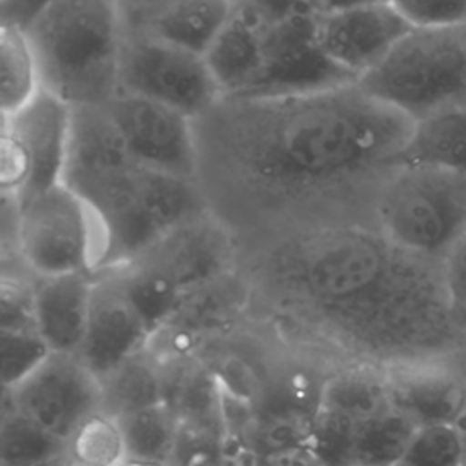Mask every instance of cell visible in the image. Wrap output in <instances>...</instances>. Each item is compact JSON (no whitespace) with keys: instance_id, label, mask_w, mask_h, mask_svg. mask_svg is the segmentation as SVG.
Masks as SVG:
<instances>
[{"instance_id":"1","label":"cell","mask_w":466,"mask_h":466,"mask_svg":"<svg viewBox=\"0 0 466 466\" xmlns=\"http://www.w3.org/2000/svg\"><path fill=\"white\" fill-rule=\"evenodd\" d=\"M415 120L344 82L222 95L193 118L197 186L238 251L284 237L375 226L380 186Z\"/></svg>"},{"instance_id":"2","label":"cell","mask_w":466,"mask_h":466,"mask_svg":"<svg viewBox=\"0 0 466 466\" xmlns=\"http://www.w3.org/2000/svg\"><path fill=\"white\" fill-rule=\"evenodd\" d=\"M253 309L313 331L350 360L382 368L466 351L444 260L375 226L306 231L238 251Z\"/></svg>"},{"instance_id":"3","label":"cell","mask_w":466,"mask_h":466,"mask_svg":"<svg viewBox=\"0 0 466 466\" xmlns=\"http://www.w3.org/2000/svg\"><path fill=\"white\" fill-rule=\"evenodd\" d=\"M62 182L89 204L102 226L98 271L129 264L166 231L206 209L195 180L131 157L106 106L73 107Z\"/></svg>"},{"instance_id":"4","label":"cell","mask_w":466,"mask_h":466,"mask_svg":"<svg viewBox=\"0 0 466 466\" xmlns=\"http://www.w3.org/2000/svg\"><path fill=\"white\" fill-rule=\"evenodd\" d=\"M42 89L71 107L118 93L124 22L116 0H56L27 29Z\"/></svg>"},{"instance_id":"5","label":"cell","mask_w":466,"mask_h":466,"mask_svg":"<svg viewBox=\"0 0 466 466\" xmlns=\"http://www.w3.org/2000/svg\"><path fill=\"white\" fill-rule=\"evenodd\" d=\"M357 86L415 122L466 109V24L413 25Z\"/></svg>"},{"instance_id":"6","label":"cell","mask_w":466,"mask_h":466,"mask_svg":"<svg viewBox=\"0 0 466 466\" xmlns=\"http://www.w3.org/2000/svg\"><path fill=\"white\" fill-rule=\"evenodd\" d=\"M373 224L395 244L444 260L466 231V173L399 164L379 189Z\"/></svg>"},{"instance_id":"7","label":"cell","mask_w":466,"mask_h":466,"mask_svg":"<svg viewBox=\"0 0 466 466\" xmlns=\"http://www.w3.org/2000/svg\"><path fill=\"white\" fill-rule=\"evenodd\" d=\"M18 206V251L35 279L95 275L100 269L102 226L89 204L66 182Z\"/></svg>"},{"instance_id":"8","label":"cell","mask_w":466,"mask_h":466,"mask_svg":"<svg viewBox=\"0 0 466 466\" xmlns=\"http://www.w3.org/2000/svg\"><path fill=\"white\" fill-rule=\"evenodd\" d=\"M71 120L73 107L46 89L2 115V193L22 204L62 182Z\"/></svg>"},{"instance_id":"9","label":"cell","mask_w":466,"mask_h":466,"mask_svg":"<svg viewBox=\"0 0 466 466\" xmlns=\"http://www.w3.org/2000/svg\"><path fill=\"white\" fill-rule=\"evenodd\" d=\"M118 91L157 100L191 120L222 96L206 56L133 31H124Z\"/></svg>"},{"instance_id":"10","label":"cell","mask_w":466,"mask_h":466,"mask_svg":"<svg viewBox=\"0 0 466 466\" xmlns=\"http://www.w3.org/2000/svg\"><path fill=\"white\" fill-rule=\"evenodd\" d=\"M4 399L33 422L67 442L78 428L102 411V390L78 355L51 353Z\"/></svg>"},{"instance_id":"11","label":"cell","mask_w":466,"mask_h":466,"mask_svg":"<svg viewBox=\"0 0 466 466\" xmlns=\"http://www.w3.org/2000/svg\"><path fill=\"white\" fill-rule=\"evenodd\" d=\"M106 111L131 157L157 171L197 182L193 120L157 100L118 91Z\"/></svg>"},{"instance_id":"12","label":"cell","mask_w":466,"mask_h":466,"mask_svg":"<svg viewBox=\"0 0 466 466\" xmlns=\"http://www.w3.org/2000/svg\"><path fill=\"white\" fill-rule=\"evenodd\" d=\"M131 262H144L166 275L184 297L238 268L233 233L208 208L155 240Z\"/></svg>"},{"instance_id":"13","label":"cell","mask_w":466,"mask_h":466,"mask_svg":"<svg viewBox=\"0 0 466 466\" xmlns=\"http://www.w3.org/2000/svg\"><path fill=\"white\" fill-rule=\"evenodd\" d=\"M413 29L390 2L315 15L313 40L326 62L357 82Z\"/></svg>"},{"instance_id":"14","label":"cell","mask_w":466,"mask_h":466,"mask_svg":"<svg viewBox=\"0 0 466 466\" xmlns=\"http://www.w3.org/2000/svg\"><path fill=\"white\" fill-rule=\"evenodd\" d=\"M151 329L126 295L111 269L93 275V295L80 360L96 377L106 380L129 359L147 350Z\"/></svg>"},{"instance_id":"15","label":"cell","mask_w":466,"mask_h":466,"mask_svg":"<svg viewBox=\"0 0 466 466\" xmlns=\"http://www.w3.org/2000/svg\"><path fill=\"white\" fill-rule=\"evenodd\" d=\"M395 410L417 426L455 422L466 399V351L386 368Z\"/></svg>"},{"instance_id":"16","label":"cell","mask_w":466,"mask_h":466,"mask_svg":"<svg viewBox=\"0 0 466 466\" xmlns=\"http://www.w3.org/2000/svg\"><path fill=\"white\" fill-rule=\"evenodd\" d=\"M233 4V15L206 53V62L222 95L258 93L266 80L275 24L249 5Z\"/></svg>"},{"instance_id":"17","label":"cell","mask_w":466,"mask_h":466,"mask_svg":"<svg viewBox=\"0 0 466 466\" xmlns=\"http://www.w3.org/2000/svg\"><path fill=\"white\" fill-rule=\"evenodd\" d=\"M91 295L89 273L35 279V326L53 353L78 355L87 329Z\"/></svg>"},{"instance_id":"18","label":"cell","mask_w":466,"mask_h":466,"mask_svg":"<svg viewBox=\"0 0 466 466\" xmlns=\"http://www.w3.org/2000/svg\"><path fill=\"white\" fill-rule=\"evenodd\" d=\"M233 7V0H178L133 33H146L206 56L228 25Z\"/></svg>"},{"instance_id":"19","label":"cell","mask_w":466,"mask_h":466,"mask_svg":"<svg viewBox=\"0 0 466 466\" xmlns=\"http://www.w3.org/2000/svg\"><path fill=\"white\" fill-rule=\"evenodd\" d=\"M319 406L348 415L357 422L393 408L386 368L348 360L322 379Z\"/></svg>"},{"instance_id":"20","label":"cell","mask_w":466,"mask_h":466,"mask_svg":"<svg viewBox=\"0 0 466 466\" xmlns=\"http://www.w3.org/2000/svg\"><path fill=\"white\" fill-rule=\"evenodd\" d=\"M399 164L466 173V109L442 111L417 120Z\"/></svg>"},{"instance_id":"21","label":"cell","mask_w":466,"mask_h":466,"mask_svg":"<svg viewBox=\"0 0 466 466\" xmlns=\"http://www.w3.org/2000/svg\"><path fill=\"white\" fill-rule=\"evenodd\" d=\"M100 390L102 411L115 419L162 404L164 379L160 360L149 350H144L102 380Z\"/></svg>"},{"instance_id":"22","label":"cell","mask_w":466,"mask_h":466,"mask_svg":"<svg viewBox=\"0 0 466 466\" xmlns=\"http://www.w3.org/2000/svg\"><path fill=\"white\" fill-rule=\"evenodd\" d=\"M116 420L127 459L171 466L180 422L166 402L127 413Z\"/></svg>"},{"instance_id":"23","label":"cell","mask_w":466,"mask_h":466,"mask_svg":"<svg viewBox=\"0 0 466 466\" xmlns=\"http://www.w3.org/2000/svg\"><path fill=\"white\" fill-rule=\"evenodd\" d=\"M69 444L33 422L4 399L0 466H40L66 457Z\"/></svg>"},{"instance_id":"24","label":"cell","mask_w":466,"mask_h":466,"mask_svg":"<svg viewBox=\"0 0 466 466\" xmlns=\"http://www.w3.org/2000/svg\"><path fill=\"white\" fill-rule=\"evenodd\" d=\"M0 64L2 115H11L42 89L38 64L25 31L0 25Z\"/></svg>"},{"instance_id":"25","label":"cell","mask_w":466,"mask_h":466,"mask_svg":"<svg viewBox=\"0 0 466 466\" xmlns=\"http://www.w3.org/2000/svg\"><path fill=\"white\" fill-rule=\"evenodd\" d=\"M419 426L395 408L359 424L355 444L357 466H395L400 462Z\"/></svg>"},{"instance_id":"26","label":"cell","mask_w":466,"mask_h":466,"mask_svg":"<svg viewBox=\"0 0 466 466\" xmlns=\"http://www.w3.org/2000/svg\"><path fill=\"white\" fill-rule=\"evenodd\" d=\"M357 420L319 406L308 428L304 448L320 466H357Z\"/></svg>"},{"instance_id":"27","label":"cell","mask_w":466,"mask_h":466,"mask_svg":"<svg viewBox=\"0 0 466 466\" xmlns=\"http://www.w3.org/2000/svg\"><path fill=\"white\" fill-rule=\"evenodd\" d=\"M67 455L75 466H122L127 455L118 420L104 411L93 415L71 437Z\"/></svg>"},{"instance_id":"28","label":"cell","mask_w":466,"mask_h":466,"mask_svg":"<svg viewBox=\"0 0 466 466\" xmlns=\"http://www.w3.org/2000/svg\"><path fill=\"white\" fill-rule=\"evenodd\" d=\"M399 466H466L462 437L453 422L419 426Z\"/></svg>"},{"instance_id":"29","label":"cell","mask_w":466,"mask_h":466,"mask_svg":"<svg viewBox=\"0 0 466 466\" xmlns=\"http://www.w3.org/2000/svg\"><path fill=\"white\" fill-rule=\"evenodd\" d=\"M51 353L53 351L36 329H0V364L4 391H9L24 382Z\"/></svg>"},{"instance_id":"30","label":"cell","mask_w":466,"mask_h":466,"mask_svg":"<svg viewBox=\"0 0 466 466\" xmlns=\"http://www.w3.org/2000/svg\"><path fill=\"white\" fill-rule=\"evenodd\" d=\"M228 435L229 431L180 422L171 466H218Z\"/></svg>"},{"instance_id":"31","label":"cell","mask_w":466,"mask_h":466,"mask_svg":"<svg viewBox=\"0 0 466 466\" xmlns=\"http://www.w3.org/2000/svg\"><path fill=\"white\" fill-rule=\"evenodd\" d=\"M413 25L466 24V0H388Z\"/></svg>"},{"instance_id":"32","label":"cell","mask_w":466,"mask_h":466,"mask_svg":"<svg viewBox=\"0 0 466 466\" xmlns=\"http://www.w3.org/2000/svg\"><path fill=\"white\" fill-rule=\"evenodd\" d=\"M446 280L453 299V304L461 317L464 319L466 311V231L451 248V251L444 258Z\"/></svg>"},{"instance_id":"33","label":"cell","mask_w":466,"mask_h":466,"mask_svg":"<svg viewBox=\"0 0 466 466\" xmlns=\"http://www.w3.org/2000/svg\"><path fill=\"white\" fill-rule=\"evenodd\" d=\"M56 0H0L2 25L25 31Z\"/></svg>"},{"instance_id":"34","label":"cell","mask_w":466,"mask_h":466,"mask_svg":"<svg viewBox=\"0 0 466 466\" xmlns=\"http://www.w3.org/2000/svg\"><path fill=\"white\" fill-rule=\"evenodd\" d=\"M124 22V31H133L149 22L155 15L178 0H116Z\"/></svg>"},{"instance_id":"35","label":"cell","mask_w":466,"mask_h":466,"mask_svg":"<svg viewBox=\"0 0 466 466\" xmlns=\"http://www.w3.org/2000/svg\"><path fill=\"white\" fill-rule=\"evenodd\" d=\"M233 2L253 7L271 24L284 22L297 15L311 13L308 0H233Z\"/></svg>"},{"instance_id":"36","label":"cell","mask_w":466,"mask_h":466,"mask_svg":"<svg viewBox=\"0 0 466 466\" xmlns=\"http://www.w3.org/2000/svg\"><path fill=\"white\" fill-rule=\"evenodd\" d=\"M382 2H388V0H308V5L313 15H328V13H337V11L375 5V4H382Z\"/></svg>"},{"instance_id":"37","label":"cell","mask_w":466,"mask_h":466,"mask_svg":"<svg viewBox=\"0 0 466 466\" xmlns=\"http://www.w3.org/2000/svg\"><path fill=\"white\" fill-rule=\"evenodd\" d=\"M268 466H320L306 448L291 450L275 457H268Z\"/></svg>"},{"instance_id":"38","label":"cell","mask_w":466,"mask_h":466,"mask_svg":"<svg viewBox=\"0 0 466 466\" xmlns=\"http://www.w3.org/2000/svg\"><path fill=\"white\" fill-rule=\"evenodd\" d=\"M453 424H455V428L459 430V433L462 437V444H464V451H466V399H464V404H462V408H461Z\"/></svg>"},{"instance_id":"39","label":"cell","mask_w":466,"mask_h":466,"mask_svg":"<svg viewBox=\"0 0 466 466\" xmlns=\"http://www.w3.org/2000/svg\"><path fill=\"white\" fill-rule=\"evenodd\" d=\"M40 466H75V464H73V461L69 459V455H66V457H60V459H56V461H51V462L40 464Z\"/></svg>"},{"instance_id":"40","label":"cell","mask_w":466,"mask_h":466,"mask_svg":"<svg viewBox=\"0 0 466 466\" xmlns=\"http://www.w3.org/2000/svg\"><path fill=\"white\" fill-rule=\"evenodd\" d=\"M122 466H162V464H153V462H140V461H131L127 459Z\"/></svg>"},{"instance_id":"41","label":"cell","mask_w":466,"mask_h":466,"mask_svg":"<svg viewBox=\"0 0 466 466\" xmlns=\"http://www.w3.org/2000/svg\"><path fill=\"white\" fill-rule=\"evenodd\" d=\"M464 320H466V311H464Z\"/></svg>"},{"instance_id":"42","label":"cell","mask_w":466,"mask_h":466,"mask_svg":"<svg viewBox=\"0 0 466 466\" xmlns=\"http://www.w3.org/2000/svg\"><path fill=\"white\" fill-rule=\"evenodd\" d=\"M395 466H399V464H395Z\"/></svg>"}]
</instances>
